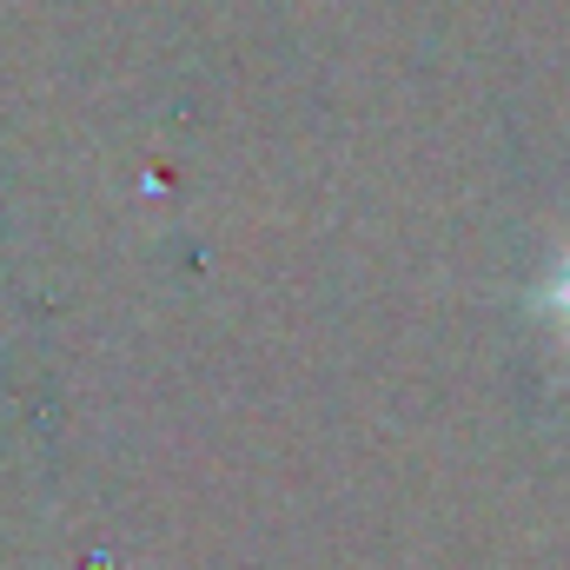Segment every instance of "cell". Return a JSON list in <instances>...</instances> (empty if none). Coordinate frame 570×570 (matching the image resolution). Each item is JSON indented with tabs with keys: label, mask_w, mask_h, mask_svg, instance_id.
<instances>
[{
	"label": "cell",
	"mask_w": 570,
	"mask_h": 570,
	"mask_svg": "<svg viewBox=\"0 0 570 570\" xmlns=\"http://www.w3.org/2000/svg\"><path fill=\"white\" fill-rule=\"evenodd\" d=\"M538 305H544V318L564 332V345H570V246H564V259L551 266V279H544V298H538Z\"/></svg>",
	"instance_id": "cell-1"
}]
</instances>
